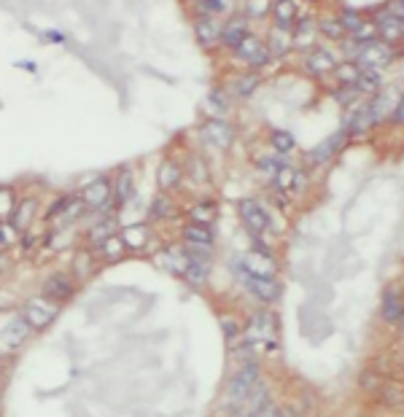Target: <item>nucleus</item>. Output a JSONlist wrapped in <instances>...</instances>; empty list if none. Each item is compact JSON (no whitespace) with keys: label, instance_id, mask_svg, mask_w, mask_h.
I'll return each instance as SVG.
<instances>
[{"label":"nucleus","instance_id":"obj_1","mask_svg":"<svg viewBox=\"0 0 404 417\" xmlns=\"http://www.w3.org/2000/svg\"><path fill=\"white\" fill-rule=\"evenodd\" d=\"M262 383L259 380V366L256 364H246L227 385V399H224V412L232 417H237L240 407L246 404V399L256 390V385Z\"/></svg>","mask_w":404,"mask_h":417},{"label":"nucleus","instance_id":"obj_2","mask_svg":"<svg viewBox=\"0 0 404 417\" xmlns=\"http://www.w3.org/2000/svg\"><path fill=\"white\" fill-rule=\"evenodd\" d=\"M393 46L386 41H369V43H358L356 49V65L364 70H383L386 65L393 62Z\"/></svg>","mask_w":404,"mask_h":417},{"label":"nucleus","instance_id":"obj_3","mask_svg":"<svg viewBox=\"0 0 404 417\" xmlns=\"http://www.w3.org/2000/svg\"><path fill=\"white\" fill-rule=\"evenodd\" d=\"M275 318L270 313H256L251 320H248L246 329V339L251 345H264L267 350H275Z\"/></svg>","mask_w":404,"mask_h":417},{"label":"nucleus","instance_id":"obj_4","mask_svg":"<svg viewBox=\"0 0 404 417\" xmlns=\"http://www.w3.org/2000/svg\"><path fill=\"white\" fill-rule=\"evenodd\" d=\"M351 138V132L342 127L340 132H334L332 138H326L323 143H318L316 148H310L307 154H305V162L310 164V167H318V164H326L329 159H334L337 157V151L345 146V140Z\"/></svg>","mask_w":404,"mask_h":417},{"label":"nucleus","instance_id":"obj_5","mask_svg":"<svg viewBox=\"0 0 404 417\" xmlns=\"http://www.w3.org/2000/svg\"><path fill=\"white\" fill-rule=\"evenodd\" d=\"M22 315H25V320H27L33 329H46L54 318H57V304H54L52 299H46V296L30 299V302L25 304Z\"/></svg>","mask_w":404,"mask_h":417},{"label":"nucleus","instance_id":"obj_6","mask_svg":"<svg viewBox=\"0 0 404 417\" xmlns=\"http://www.w3.org/2000/svg\"><path fill=\"white\" fill-rule=\"evenodd\" d=\"M240 218H243V224L248 226V232L251 234H264L270 226H272V218H270V213L259 205V202H253V199H243L240 202Z\"/></svg>","mask_w":404,"mask_h":417},{"label":"nucleus","instance_id":"obj_7","mask_svg":"<svg viewBox=\"0 0 404 417\" xmlns=\"http://www.w3.org/2000/svg\"><path fill=\"white\" fill-rule=\"evenodd\" d=\"M33 331V326L25 320V315H11V318H6V323H3V353L8 355L11 350H17L25 339H27V334Z\"/></svg>","mask_w":404,"mask_h":417},{"label":"nucleus","instance_id":"obj_8","mask_svg":"<svg viewBox=\"0 0 404 417\" xmlns=\"http://www.w3.org/2000/svg\"><path fill=\"white\" fill-rule=\"evenodd\" d=\"M237 52V57L243 59V62H248L251 68H262V65H267L270 62V46L264 43V41H259L256 35H248L246 41L235 49Z\"/></svg>","mask_w":404,"mask_h":417},{"label":"nucleus","instance_id":"obj_9","mask_svg":"<svg viewBox=\"0 0 404 417\" xmlns=\"http://www.w3.org/2000/svg\"><path fill=\"white\" fill-rule=\"evenodd\" d=\"M237 272H240V278L246 280V288L256 296V299H262V302H275V299L281 296V285H278L272 278H256V275H248L246 269L240 267V261H237Z\"/></svg>","mask_w":404,"mask_h":417},{"label":"nucleus","instance_id":"obj_10","mask_svg":"<svg viewBox=\"0 0 404 417\" xmlns=\"http://www.w3.org/2000/svg\"><path fill=\"white\" fill-rule=\"evenodd\" d=\"M111 197H113V189H111V183H108L106 178H95L92 183L84 186V192H81V199H84V205L95 210H106L111 205Z\"/></svg>","mask_w":404,"mask_h":417},{"label":"nucleus","instance_id":"obj_11","mask_svg":"<svg viewBox=\"0 0 404 417\" xmlns=\"http://www.w3.org/2000/svg\"><path fill=\"white\" fill-rule=\"evenodd\" d=\"M202 138H205V143L216 146V148H229L235 143V129L227 122H221V119H213V122L202 127Z\"/></svg>","mask_w":404,"mask_h":417},{"label":"nucleus","instance_id":"obj_12","mask_svg":"<svg viewBox=\"0 0 404 417\" xmlns=\"http://www.w3.org/2000/svg\"><path fill=\"white\" fill-rule=\"evenodd\" d=\"M240 267L246 269L248 275H256V278H272V272H275L272 253H262V250H253V253L243 256Z\"/></svg>","mask_w":404,"mask_h":417},{"label":"nucleus","instance_id":"obj_13","mask_svg":"<svg viewBox=\"0 0 404 417\" xmlns=\"http://www.w3.org/2000/svg\"><path fill=\"white\" fill-rule=\"evenodd\" d=\"M396 103H399V94H396V92H391V89L377 92V94H375V100L369 103V111H372L375 124L383 122V119H391V116H393V111H396Z\"/></svg>","mask_w":404,"mask_h":417},{"label":"nucleus","instance_id":"obj_14","mask_svg":"<svg viewBox=\"0 0 404 417\" xmlns=\"http://www.w3.org/2000/svg\"><path fill=\"white\" fill-rule=\"evenodd\" d=\"M375 30H377V35H380L386 43H393V41L404 38V22L399 17H393L391 11H383V14L377 17Z\"/></svg>","mask_w":404,"mask_h":417},{"label":"nucleus","instance_id":"obj_15","mask_svg":"<svg viewBox=\"0 0 404 417\" xmlns=\"http://www.w3.org/2000/svg\"><path fill=\"white\" fill-rule=\"evenodd\" d=\"M43 296H46V299H52L54 304H60V302L71 299L73 296L71 278H65V275H52V278L43 283Z\"/></svg>","mask_w":404,"mask_h":417},{"label":"nucleus","instance_id":"obj_16","mask_svg":"<svg viewBox=\"0 0 404 417\" xmlns=\"http://www.w3.org/2000/svg\"><path fill=\"white\" fill-rule=\"evenodd\" d=\"M248 24H246V17H235V19H229L227 24L221 27V41L227 43L229 49H237L243 41L248 38Z\"/></svg>","mask_w":404,"mask_h":417},{"label":"nucleus","instance_id":"obj_17","mask_svg":"<svg viewBox=\"0 0 404 417\" xmlns=\"http://www.w3.org/2000/svg\"><path fill=\"white\" fill-rule=\"evenodd\" d=\"M305 68H307V73H313V76H323V73L337 70V59L326 49H313L310 57H307V62H305Z\"/></svg>","mask_w":404,"mask_h":417},{"label":"nucleus","instance_id":"obj_18","mask_svg":"<svg viewBox=\"0 0 404 417\" xmlns=\"http://www.w3.org/2000/svg\"><path fill=\"white\" fill-rule=\"evenodd\" d=\"M272 14H275V24H278V27L294 33V24H297V3H291V0L272 3Z\"/></svg>","mask_w":404,"mask_h":417},{"label":"nucleus","instance_id":"obj_19","mask_svg":"<svg viewBox=\"0 0 404 417\" xmlns=\"http://www.w3.org/2000/svg\"><path fill=\"white\" fill-rule=\"evenodd\" d=\"M197 41L202 46H213L216 41H221V27L216 24L213 17H200L197 19Z\"/></svg>","mask_w":404,"mask_h":417},{"label":"nucleus","instance_id":"obj_20","mask_svg":"<svg viewBox=\"0 0 404 417\" xmlns=\"http://www.w3.org/2000/svg\"><path fill=\"white\" fill-rule=\"evenodd\" d=\"M211 275V259H192L189 256V267H186V275L192 285H205V280Z\"/></svg>","mask_w":404,"mask_h":417},{"label":"nucleus","instance_id":"obj_21","mask_svg":"<svg viewBox=\"0 0 404 417\" xmlns=\"http://www.w3.org/2000/svg\"><path fill=\"white\" fill-rule=\"evenodd\" d=\"M383 318H386L388 323H396V320L404 318V299L396 291H388L383 296Z\"/></svg>","mask_w":404,"mask_h":417},{"label":"nucleus","instance_id":"obj_22","mask_svg":"<svg viewBox=\"0 0 404 417\" xmlns=\"http://www.w3.org/2000/svg\"><path fill=\"white\" fill-rule=\"evenodd\" d=\"M183 240L186 245H202V248H213V234L208 226L189 224L183 226Z\"/></svg>","mask_w":404,"mask_h":417},{"label":"nucleus","instance_id":"obj_23","mask_svg":"<svg viewBox=\"0 0 404 417\" xmlns=\"http://www.w3.org/2000/svg\"><path fill=\"white\" fill-rule=\"evenodd\" d=\"M132 194H135V181H132V173H130V170H122L119 178H116V186H113V197H116V202L124 208V205L132 199Z\"/></svg>","mask_w":404,"mask_h":417},{"label":"nucleus","instance_id":"obj_24","mask_svg":"<svg viewBox=\"0 0 404 417\" xmlns=\"http://www.w3.org/2000/svg\"><path fill=\"white\" fill-rule=\"evenodd\" d=\"M313 35H316V22H313L310 17L297 19V24H294V46H297V49L310 46Z\"/></svg>","mask_w":404,"mask_h":417},{"label":"nucleus","instance_id":"obj_25","mask_svg":"<svg viewBox=\"0 0 404 417\" xmlns=\"http://www.w3.org/2000/svg\"><path fill=\"white\" fill-rule=\"evenodd\" d=\"M157 181L162 189H173L178 181H181V167H178L176 162H162L159 164V173H157Z\"/></svg>","mask_w":404,"mask_h":417},{"label":"nucleus","instance_id":"obj_26","mask_svg":"<svg viewBox=\"0 0 404 417\" xmlns=\"http://www.w3.org/2000/svg\"><path fill=\"white\" fill-rule=\"evenodd\" d=\"M146 237H148V229H146L143 224H130L122 234L124 245H127V248H132V250L143 248V245H146Z\"/></svg>","mask_w":404,"mask_h":417},{"label":"nucleus","instance_id":"obj_27","mask_svg":"<svg viewBox=\"0 0 404 417\" xmlns=\"http://www.w3.org/2000/svg\"><path fill=\"white\" fill-rule=\"evenodd\" d=\"M334 76L340 78V84H342V87H356V84H358V78H361V68H358L356 62H342V65H337Z\"/></svg>","mask_w":404,"mask_h":417},{"label":"nucleus","instance_id":"obj_28","mask_svg":"<svg viewBox=\"0 0 404 417\" xmlns=\"http://www.w3.org/2000/svg\"><path fill=\"white\" fill-rule=\"evenodd\" d=\"M291 43H294V33H291V30H283V27H275V30H272V38H270V52H275V54L288 52Z\"/></svg>","mask_w":404,"mask_h":417},{"label":"nucleus","instance_id":"obj_29","mask_svg":"<svg viewBox=\"0 0 404 417\" xmlns=\"http://www.w3.org/2000/svg\"><path fill=\"white\" fill-rule=\"evenodd\" d=\"M340 22H342V27H345V33H351V35H356L367 22L361 19V14L356 11V8H351V6H345L342 8V14H340Z\"/></svg>","mask_w":404,"mask_h":417},{"label":"nucleus","instance_id":"obj_30","mask_svg":"<svg viewBox=\"0 0 404 417\" xmlns=\"http://www.w3.org/2000/svg\"><path fill=\"white\" fill-rule=\"evenodd\" d=\"M100 250H103V259L106 261H119L124 256V250H127V245H124L122 237H108L106 243L100 245Z\"/></svg>","mask_w":404,"mask_h":417},{"label":"nucleus","instance_id":"obj_31","mask_svg":"<svg viewBox=\"0 0 404 417\" xmlns=\"http://www.w3.org/2000/svg\"><path fill=\"white\" fill-rule=\"evenodd\" d=\"M318 30L326 35V38H332V41H340L345 35V27H342L340 17H323L318 22Z\"/></svg>","mask_w":404,"mask_h":417},{"label":"nucleus","instance_id":"obj_32","mask_svg":"<svg viewBox=\"0 0 404 417\" xmlns=\"http://www.w3.org/2000/svg\"><path fill=\"white\" fill-rule=\"evenodd\" d=\"M270 143H272V148L275 151H281V154H288L294 146H297V140L291 132H286V129H275L272 135H270Z\"/></svg>","mask_w":404,"mask_h":417},{"label":"nucleus","instance_id":"obj_33","mask_svg":"<svg viewBox=\"0 0 404 417\" xmlns=\"http://www.w3.org/2000/svg\"><path fill=\"white\" fill-rule=\"evenodd\" d=\"M213 215H216V208H213L211 202H200V205H194V208L189 210V218H192L194 224H200V226L211 224Z\"/></svg>","mask_w":404,"mask_h":417},{"label":"nucleus","instance_id":"obj_34","mask_svg":"<svg viewBox=\"0 0 404 417\" xmlns=\"http://www.w3.org/2000/svg\"><path fill=\"white\" fill-rule=\"evenodd\" d=\"M108 237H113V221L108 218V221H100V224L92 226V232H89V240H92V245H100L106 243Z\"/></svg>","mask_w":404,"mask_h":417},{"label":"nucleus","instance_id":"obj_35","mask_svg":"<svg viewBox=\"0 0 404 417\" xmlns=\"http://www.w3.org/2000/svg\"><path fill=\"white\" fill-rule=\"evenodd\" d=\"M275 186L283 189V192H291V189H297V170H291L288 164H283L278 175H275Z\"/></svg>","mask_w":404,"mask_h":417},{"label":"nucleus","instance_id":"obj_36","mask_svg":"<svg viewBox=\"0 0 404 417\" xmlns=\"http://www.w3.org/2000/svg\"><path fill=\"white\" fill-rule=\"evenodd\" d=\"M33 213H36V202L33 199H25L22 205L17 208V213H14V224L17 229H25V226L30 224V218H33Z\"/></svg>","mask_w":404,"mask_h":417},{"label":"nucleus","instance_id":"obj_37","mask_svg":"<svg viewBox=\"0 0 404 417\" xmlns=\"http://www.w3.org/2000/svg\"><path fill=\"white\" fill-rule=\"evenodd\" d=\"M256 84H259V76H256V73H248V76H243V78L235 84V92H237L240 97H248V94L256 89Z\"/></svg>","mask_w":404,"mask_h":417},{"label":"nucleus","instance_id":"obj_38","mask_svg":"<svg viewBox=\"0 0 404 417\" xmlns=\"http://www.w3.org/2000/svg\"><path fill=\"white\" fill-rule=\"evenodd\" d=\"M197 8H200L205 17H213V14H221V11H227L229 3H224V0H200V3H197Z\"/></svg>","mask_w":404,"mask_h":417},{"label":"nucleus","instance_id":"obj_39","mask_svg":"<svg viewBox=\"0 0 404 417\" xmlns=\"http://www.w3.org/2000/svg\"><path fill=\"white\" fill-rule=\"evenodd\" d=\"M89 272H92V253H89V250H81V253L76 256V275H78V278H89Z\"/></svg>","mask_w":404,"mask_h":417},{"label":"nucleus","instance_id":"obj_40","mask_svg":"<svg viewBox=\"0 0 404 417\" xmlns=\"http://www.w3.org/2000/svg\"><path fill=\"white\" fill-rule=\"evenodd\" d=\"M151 213H154V215H159V218H165V215H173V213H176V208L170 205V199H162V197H157V199H154V205H151Z\"/></svg>","mask_w":404,"mask_h":417},{"label":"nucleus","instance_id":"obj_41","mask_svg":"<svg viewBox=\"0 0 404 417\" xmlns=\"http://www.w3.org/2000/svg\"><path fill=\"white\" fill-rule=\"evenodd\" d=\"M358 94H361V92H358L356 87H342V89H337V94H334V97H337V103L348 105V103H353Z\"/></svg>","mask_w":404,"mask_h":417},{"label":"nucleus","instance_id":"obj_42","mask_svg":"<svg viewBox=\"0 0 404 417\" xmlns=\"http://www.w3.org/2000/svg\"><path fill=\"white\" fill-rule=\"evenodd\" d=\"M270 8H272V3H246V14L248 17H256V19L264 17Z\"/></svg>","mask_w":404,"mask_h":417},{"label":"nucleus","instance_id":"obj_43","mask_svg":"<svg viewBox=\"0 0 404 417\" xmlns=\"http://www.w3.org/2000/svg\"><path fill=\"white\" fill-rule=\"evenodd\" d=\"M259 167H262V170H267V173L275 178V175H278V170L283 167V162H272V157H262V159H259Z\"/></svg>","mask_w":404,"mask_h":417},{"label":"nucleus","instance_id":"obj_44","mask_svg":"<svg viewBox=\"0 0 404 417\" xmlns=\"http://www.w3.org/2000/svg\"><path fill=\"white\" fill-rule=\"evenodd\" d=\"M221 329H224V337H227V339H235V337L240 334L237 323H235V320H229V318H221Z\"/></svg>","mask_w":404,"mask_h":417},{"label":"nucleus","instance_id":"obj_45","mask_svg":"<svg viewBox=\"0 0 404 417\" xmlns=\"http://www.w3.org/2000/svg\"><path fill=\"white\" fill-rule=\"evenodd\" d=\"M388 11L404 22V0H393V3H388Z\"/></svg>","mask_w":404,"mask_h":417},{"label":"nucleus","instance_id":"obj_46","mask_svg":"<svg viewBox=\"0 0 404 417\" xmlns=\"http://www.w3.org/2000/svg\"><path fill=\"white\" fill-rule=\"evenodd\" d=\"M396 124H404V94H399V103H396V111H393V116H391Z\"/></svg>","mask_w":404,"mask_h":417},{"label":"nucleus","instance_id":"obj_47","mask_svg":"<svg viewBox=\"0 0 404 417\" xmlns=\"http://www.w3.org/2000/svg\"><path fill=\"white\" fill-rule=\"evenodd\" d=\"M14 243V232H11V224L3 226V248H8V245Z\"/></svg>","mask_w":404,"mask_h":417},{"label":"nucleus","instance_id":"obj_48","mask_svg":"<svg viewBox=\"0 0 404 417\" xmlns=\"http://www.w3.org/2000/svg\"><path fill=\"white\" fill-rule=\"evenodd\" d=\"M8 210H11V194H8V186L3 189V213H6V218H8Z\"/></svg>","mask_w":404,"mask_h":417},{"label":"nucleus","instance_id":"obj_49","mask_svg":"<svg viewBox=\"0 0 404 417\" xmlns=\"http://www.w3.org/2000/svg\"><path fill=\"white\" fill-rule=\"evenodd\" d=\"M46 38H49V41H60V43L65 41V35H62V33H49V35H46Z\"/></svg>","mask_w":404,"mask_h":417},{"label":"nucleus","instance_id":"obj_50","mask_svg":"<svg viewBox=\"0 0 404 417\" xmlns=\"http://www.w3.org/2000/svg\"><path fill=\"white\" fill-rule=\"evenodd\" d=\"M19 68H25V70H36V65H33V62H19Z\"/></svg>","mask_w":404,"mask_h":417}]
</instances>
